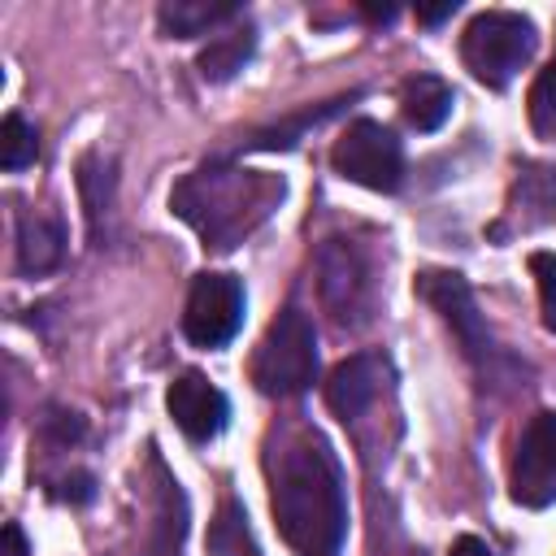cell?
<instances>
[{
    "mask_svg": "<svg viewBox=\"0 0 556 556\" xmlns=\"http://www.w3.org/2000/svg\"><path fill=\"white\" fill-rule=\"evenodd\" d=\"M269 508L300 556H339L348 534L343 469L313 426H287L265 452Z\"/></svg>",
    "mask_w": 556,
    "mask_h": 556,
    "instance_id": "6da1fadb",
    "label": "cell"
},
{
    "mask_svg": "<svg viewBox=\"0 0 556 556\" xmlns=\"http://www.w3.org/2000/svg\"><path fill=\"white\" fill-rule=\"evenodd\" d=\"M282 195H287V182L278 174L239 169V165H204L174 187L169 208L204 239V248L226 252L243 243L282 204Z\"/></svg>",
    "mask_w": 556,
    "mask_h": 556,
    "instance_id": "7a4b0ae2",
    "label": "cell"
},
{
    "mask_svg": "<svg viewBox=\"0 0 556 556\" xmlns=\"http://www.w3.org/2000/svg\"><path fill=\"white\" fill-rule=\"evenodd\" d=\"M313 378H317L313 321H308L304 308L287 304L269 321V330H265V339H261V348L252 356V382L265 395H300V391L313 387Z\"/></svg>",
    "mask_w": 556,
    "mask_h": 556,
    "instance_id": "3957f363",
    "label": "cell"
},
{
    "mask_svg": "<svg viewBox=\"0 0 556 556\" xmlns=\"http://www.w3.org/2000/svg\"><path fill=\"white\" fill-rule=\"evenodd\" d=\"M317 291L339 330L369 326L378 308V278L369 252L356 239H326L317 248Z\"/></svg>",
    "mask_w": 556,
    "mask_h": 556,
    "instance_id": "277c9868",
    "label": "cell"
},
{
    "mask_svg": "<svg viewBox=\"0 0 556 556\" xmlns=\"http://www.w3.org/2000/svg\"><path fill=\"white\" fill-rule=\"evenodd\" d=\"M534 43H539V35H534L530 17L508 13V9H486L465 26L460 56L478 83L504 91L517 78V70L534 56Z\"/></svg>",
    "mask_w": 556,
    "mask_h": 556,
    "instance_id": "5b68a950",
    "label": "cell"
},
{
    "mask_svg": "<svg viewBox=\"0 0 556 556\" xmlns=\"http://www.w3.org/2000/svg\"><path fill=\"white\" fill-rule=\"evenodd\" d=\"M330 161H334V169L348 182L369 187V191H395L400 178H404V148H400V139L382 122H369V117L352 122L339 135Z\"/></svg>",
    "mask_w": 556,
    "mask_h": 556,
    "instance_id": "8992f818",
    "label": "cell"
},
{
    "mask_svg": "<svg viewBox=\"0 0 556 556\" xmlns=\"http://www.w3.org/2000/svg\"><path fill=\"white\" fill-rule=\"evenodd\" d=\"M243 326V282L235 274H200L187 295L182 330L195 348H226Z\"/></svg>",
    "mask_w": 556,
    "mask_h": 556,
    "instance_id": "52a82bcc",
    "label": "cell"
},
{
    "mask_svg": "<svg viewBox=\"0 0 556 556\" xmlns=\"http://www.w3.org/2000/svg\"><path fill=\"white\" fill-rule=\"evenodd\" d=\"M417 295L452 326V334L460 339V352L473 365H486L495 356L491 330H486V321L478 313V300H473V291H469V282L460 274H452V269H426V274H417Z\"/></svg>",
    "mask_w": 556,
    "mask_h": 556,
    "instance_id": "ba28073f",
    "label": "cell"
},
{
    "mask_svg": "<svg viewBox=\"0 0 556 556\" xmlns=\"http://www.w3.org/2000/svg\"><path fill=\"white\" fill-rule=\"evenodd\" d=\"M513 500L547 508L556 500V413H534L513 452Z\"/></svg>",
    "mask_w": 556,
    "mask_h": 556,
    "instance_id": "9c48e42d",
    "label": "cell"
},
{
    "mask_svg": "<svg viewBox=\"0 0 556 556\" xmlns=\"http://www.w3.org/2000/svg\"><path fill=\"white\" fill-rule=\"evenodd\" d=\"M165 404H169L174 426H178L191 443L217 439V434L226 430V421H230V400L222 395V387H213V382H208L204 374H195V369H187V374H178V378L169 382Z\"/></svg>",
    "mask_w": 556,
    "mask_h": 556,
    "instance_id": "30bf717a",
    "label": "cell"
},
{
    "mask_svg": "<svg viewBox=\"0 0 556 556\" xmlns=\"http://www.w3.org/2000/svg\"><path fill=\"white\" fill-rule=\"evenodd\" d=\"M387 378H391V365L382 352H356L343 365H334L326 382V404L334 408L339 421H361L378 404Z\"/></svg>",
    "mask_w": 556,
    "mask_h": 556,
    "instance_id": "8fae6325",
    "label": "cell"
},
{
    "mask_svg": "<svg viewBox=\"0 0 556 556\" xmlns=\"http://www.w3.org/2000/svg\"><path fill=\"white\" fill-rule=\"evenodd\" d=\"M65 256V226L61 217L26 213L17 222V269L22 274H48Z\"/></svg>",
    "mask_w": 556,
    "mask_h": 556,
    "instance_id": "7c38bea8",
    "label": "cell"
},
{
    "mask_svg": "<svg viewBox=\"0 0 556 556\" xmlns=\"http://www.w3.org/2000/svg\"><path fill=\"white\" fill-rule=\"evenodd\" d=\"M400 109H404V122L417 126V130H439L452 113V87L434 74H417L404 83V96H400Z\"/></svg>",
    "mask_w": 556,
    "mask_h": 556,
    "instance_id": "4fadbf2b",
    "label": "cell"
},
{
    "mask_svg": "<svg viewBox=\"0 0 556 556\" xmlns=\"http://www.w3.org/2000/svg\"><path fill=\"white\" fill-rule=\"evenodd\" d=\"M243 9L239 4H195V0H174V4H161V26L165 35L174 39H195V35H208L213 26L222 22H235Z\"/></svg>",
    "mask_w": 556,
    "mask_h": 556,
    "instance_id": "5bb4252c",
    "label": "cell"
},
{
    "mask_svg": "<svg viewBox=\"0 0 556 556\" xmlns=\"http://www.w3.org/2000/svg\"><path fill=\"white\" fill-rule=\"evenodd\" d=\"M208 556H261L256 534L248 526V513L239 500H222V508L208 521Z\"/></svg>",
    "mask_w": 556,
    "mask_h": 556,
    "instance_id": "9a60e30c",
    "label": "cell"
},
{
    "mask_svg": "<svg viewBox=\"0 0 556 556\" xmlns=\"http://www.w3.org/2000/svg\"><path fill=\"white\" fill-rule=\"evenodd\" d=\"M252 48H256L252 26L230 30V35H217V39L200 52V74H204L208 83H226L230 74H239V70H243V61L252 56Z\"/></svg>",
    "mask_w": 556,
    "mask_h": 556,
    "instance_id": "2e32d148",
    "label": "cell"
},
{
    "mask_svg": "<svg viewBox=\"0 0 556 556\" xmlns=\"http://www.w3.org/2000/svg\"><path fill=\"white\" fill-rule=\"evenodd\" d=\"M35 156H39L35 126H30L26 117L9 113V117H4V126H0V165H4V169H26Z\"/></svg>",
    "mask_w": 556,
    "mask_h": 556,
    "instance_id": "e0dca14e",
    "label": "cell"
},
{
    "mask_svg": "<svg viewBox=\"0 0 556 556\" xmlns=\"http://www.w3.org/2000/svg\"><path fill=\"white\" fill-rule=\"evenodd\" d=\"M530 126L539 130V135H556V52H552V61L539 70V78H534V87H530Z\"/></svg>",
    "mask_w": 556,
    "mask_h": 556,
    "instance_id": "ac0fdd59",
    "label": "cell"
},
{
    "mask_svg": "<svg viewBox=\"0 0 556 556\" xmlns=\"http://www.w3.org/2000/svg\"><path fill=\"white\" fill-rule=\"evenodd\" d=\"M530 274H534V287H539L543 326L556 334V252H534L530 256Z\"/></svg>",
    "mask_w": 556,
    "mask_h": 556,
    "instance_id": "d6986e66",
    "label": "cell"
},
{
    "mask_svg": "<svg viewBox=\"0 0 556 556\" xmlns=\"http://www.w3.org/2000/svg\"><path fill=\"white\" fill-rule=\"evenodd\" d=\"M517 191H521V204H526V208H547V204L556 200V165L526 169L521 182H517Z\"/></svg>",
    "mask_w": 556,
    "mask_h": 556,
    "instance_id": "ffe728a7",
    "label": "cell"
},
{
    "mask_svg": "<svg viewBox=\"0 0 556 556\" xmlns=\"http://www.w3.org/2000/svg\"><path fill=\"white\" fill-rule=\"evenodd\" d=\"M447 556H491V547H486L482 539L465 534V539H456V543H452V552H447Z\"/></svg>",
    "mask_w": 556,
    "mask_h": 556,
    "instance_id": "44dd1931",
    "label": "cell"
},
{
    "mask_svg": "<svg viewBox=\"0 0 556 556\" xmlns=\"http://www.w3.org/2000/svg\"><path fill=\"white\" fill-rule=\"evenodd\" d=\"M4 556H26V539H22V530L13 521L4 526Z\"/></svg>",
    "mask_w": 556,
    "mask_h": 556,
    "instance_id": "7402d4cb",
    "label": "cell"
},
{
    "mask_svg": "<svg viewBox=\"0 0 556 556\" xmlns=\"http://www.w3.org/2000/svg\"><path fill=\"white\" fill-rule=\"evenodd\" d=\"M452 13H456V0H447V4H439V9H417L421 22H443V17H452Z\"/></svg>",
    "mask_w": 556,
    "mask_h": 556,
    "instance_id": "603a6c76",
    "label": "cell"
}]
</instances>
